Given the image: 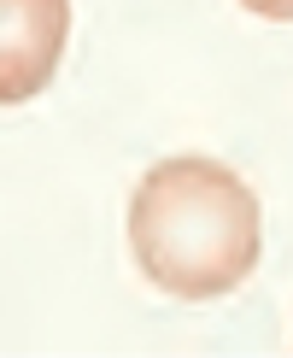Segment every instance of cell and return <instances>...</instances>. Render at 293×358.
I'll list each match as a JSON object with an SVG mask.
<instances>
[{
	"label": "cell",
	"instance_id": "cell-2",
	"mask_svg": "<svg viewBox=\"0 0 293 358\" xmlns=\"http://www.w3.org/2000/svg\"><path fill=\"white\" fill-rule=\"evenodd\" d=\"M65 29H70V0H0V100L6 106L53 83Z\"/></svg>",
	"mask_w": 293,
	"mask_h": 358
},
{
	"label": "cell",
	"instance_id": "cell-1",
	"mask_svg": "<svg viewBox=\"0 0 293 358\" xmlns=\"http://www.w3.org/2000/svg\"><path fill=\"white\" fill-rule=\"evenodd\" d=\"M129 247L153 288L176 300H217L258 271V194L205 153H176L141 176L129 200Z\"/></svg>",
	"mask_w": 293,
	"mask_h": 358
},
{
	"label": "cell",
	"instance_id": "cell-3",
	"mask_svg": "<svg viewBox=\"0 0 293 358\" xmlns=\"http://www.w3.org/2000/svg\"><path fill=\"white\" fill-rule=\"evenodd\" d=\"M246 12H258V18H270V24H293V0H241Z\"/></svg>",
	"mask_w": 293,
	"mask_h": 358
}]
</instances>
